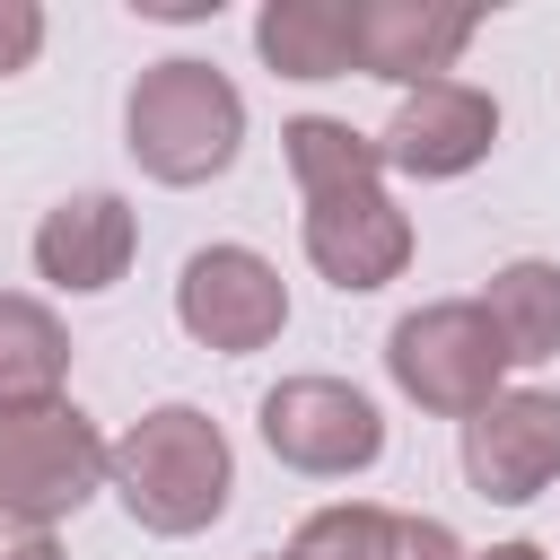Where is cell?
Returning a JSON list of instances; mask_svg holds the SVG:
<instances>
[{
  "label": "cell",
  "mask_w": 560,
  "mask_h": 560,
  "mask_svg": "<svg viewBox=\"0 0 560 560\" xmlns=\"http://www.w3.org/2000/svg\"><path fill=\"white\" fill-rule=\"evenodd\" d=\"M289 175H298V236H306V262L341 289V298H368L385 280H402L411 262V219L394 210L385 192V158L368 131L332 122V114H298L289 131Z\"/></svg>",
  "instance_id": "6da1fadb"
},
{
  "label": "cell",
  "mask_w": 560,
  "mask_h": 560,
  "mask_svg": "<svg viewBox=\"0 0 560 560\" xmlns=\"http://www.w3.org/2000/svg\"><path fill=\"white\" fill-rule=\"evenodd\" d=\"M105 481H114V499L131 508V525H149V534L175 542V534H201V525L228 516L236 455H228V429H219L210 411L158 402V411H140V420L114 438Z\"/></svg>",
  "instance_id": "7a4b0ae2"
},
{
  "label": "cell",
  "mask_w": 560,
  "mask_h": 560,
  "mask_svg": "<svg viewBox=\"0 0 560 560\" xmlns=\"http://www.w3.org/2000/svg\"><path fill=\"white\" fill-rule=\"evenodd\" d=\"M122 149L140 158L149 184H210L236 166L245 149V96L228 70L192 61V52H166L131 79L122 96Z\"/></svg>",
  "instance_id": "3957f363"
},
{
  "label": "cell",
  "mask_w": 560,
  "mask_h": 560,
  "mask_svg": "<svg viewBox=\"0 0 560 560\" xmlns=\"http://www.w3.org/2000/svg\"><path fill=\"white\" fill-rule=\"evenodd\" d=\"M105 438L79 402H26L0 411V516L26 534H52L105 490Z\"/></svg>",
  "instance_id": "277c9868"
},
{
  "label": "cell",
  "mask_w": 560,
  "mask_h": 560,
  "mask_svg": "<svg viewBox=\"0 0 560 560\" xmlns=\"http://www.w3.org/2000/svg\"><path fill=\"white\" fill-rule=\"evenodd\" d=\"M385 376H394L420 411L472 420V411L499 394L508 350H499V332H490V315H481L472 298H438V306H420V315H402V324L385 332Z\"/></svg>",
  "instance_id": "5b68a950"
},
{
  "label": "cell",
  "mask_w": 560,
  "mask_h": 560,
  "mask_svg": "<svg viewBox=\"0 0 560 560\" xmlns=\"http://www.w3.org/2000/svg\"><path fill=\"white\" fill-rule=\"evenodd\" d=\"M262 446L306 481H350L385 455V420L341 376H280L262 394Z\"/></svg>",
  "instance_id": "8992f818"
},
{
  "label": "cell",
  "mask_w": 560,
  "mask_h": 560,
  "mask_svg": "<svg viewBox=\"0 0 560 560\" xmlns=\"http://www.w3.org/2000/svg\"><path fill=\"white\" fill-rule=\"evenodd\" d=\"M175 324L219 350V359H245V350H271L280 324H289V280L280 262H262L254 245H201L175 280Z\"/></svg>",
  "instance_id": "52a82bcc"
},
{
  "label": "cell",
  "mask_w": 560,
  "mask_h": 560,
  "mask_svg": "<svg viewBox=\"0 0 560 560\" xmlns=\"http://www.w3.org/2000/svg\"><path fill=\"white\" fill-rule=\"evenodd\" d=\"M464 481L499 508H525L560 481V394L542 385H499L464 420Z\"/></svg>",
  "instance_id": "ba28073f"
},
{
  "label": "cell",
  "mask_w": 560,
  "mask_h": 560,
  "mask_svg": "<svg viewBox=\"0 0 560 560\" xmlns=\"http://www.w3.org/2000/svg\"><path fill=\"white\" fill-rule=\"evenodd\" d=\"M499 140V96L472 88V79H429L394 105V122L376 131V158L394 175H420V184H446V175H472Z\"/></svg>",
  "instance_id": "9c48e42d"
},
{
  "label": "cell",
  "mask_w": 560,
  "mask_h": 560,
  "mask_svg": "<svg viewBox=\"0 0 560 560\" xmlns=\"http://www.w3.org/2000/svg\"><path fill=\"white\" fill-rule=\"evenodd\" d=\"M472 26H481V9H446V0H350V70L411 96L455 70Z\"/></svg>",
  "instance_id": "30bf717a"
},
{
  "label": "cell",
  "mask_w": 560,
  "mask_h": 560,
  "mask_svg": "<svg viewBox=\"0 0 560 560\" xmlns=\"http://www.w3.org/2000/svg\"><path fill=\"white\" fill-rule=\"evenodd\" d=\"M131 254H140V219H131L122 192H70V201H52L35 219V271L52 289H70V298L114 289L131 271Z\"/></svg>",
  "instance_id": "8fae6325"
},
{
  "label": "cell",
  "mask_w": 560,
  "mask_h": 560,
  "mask_svg": "<svg viewBox=\"0 0 560 560\" xmlns=\"http://www.w3.org/2000/svg\"><path fill=\"white\" fill-rule=\"evenodd\" d=\"M289 560H464V542H455L438 516H402V508L341 499V508H315V516L289 534Z\"/></svg>",
  "instance_id": "7c38bea8"
},
{
  "label": "cell",
  "mask_w": 560,
  "mask_h": 560,
  "mask_svg": "<svg viewBox=\"0 0 560 560\" xmlns=\"http://www.w3.org/2000/svg\"><path fill=\"white\" fill-rule=\"evenodd\" d=\"M508 350V368H534V359H560V262H499L490 289L472 298Z\"/></svg>",
  "instance_id": "4fadbf2b"
},
{
  "label": "cell",
  "mask_w": 560,
  "mask_h": 560,
  "mask_svg": "<svg viewBox=\"0 0 560 560\" xmlns=\"http://www.w3.org/2000/svg\"><path fill=\"white\" fill-rule=\"evenodd\" d=\"M254 52L280 79H341L350 70V0H271L254 18Z\"/></svg>",
  "instance_id": "5bb4252c"
},
{
  "label": "cell",
  "mask_w": 560,
  "mask_h": 560,
  "mask_svg": "<svg viewBox=\"0 0 560 560\" xmlns=\"http://www.w3.org/2000/svg\"><path fill=\"white\" fill-rule=\"evenodd\" d=\"M70 376V332L44 298H0V411L61 402Z\"/></svg>",
  "instance_id": "9a60e30c"
},
{
  "label": "cell",
  "mask_w": 560,
  "mask_h": 560,
  "mask_svg": "<svg viewBox=\"0 0 560 560\" xmlns=\"http://www.w3.org/2000/svg\"><path fill=\"white\" fill-rule=\"evenodd\" d=\"M44 52V9L35 0H0V79H18Z\"/></svg>",
  "instance_id": "2e32d148"
},
{
  "label": "cell",
  "mask_w": 560,
  "mask_h": 560,
  "mask_svg": "<svg viewBox=\"0 0 560 560\" xmlns=\"http://www.w3.org/2000/svg\"><path fill=\"white\" fill-rule=\"evenodd\" d=\"M140 18H219V0H140Z\"/></svg>",
  "instance_id": "e0dca14e"
},
{
  "label": "cell",
  "mask_w": 560,
  "mask_h": 560,
  "mask_svg": "<svg viewBox=\"0 0 560 560\" xmlns=\"http://www.w3.org/2000/svg\"><path fill=\"white\" fill-rule=\"evenodd\" d=\"M0 560H61V542L52 534H18V542H0Z\"/></svg>",
  "instance_id": "ac0fdd59"
},
{
  "label": "cell",
  "mask_w": 560,
  "mask_h": 560,
  "mask_svg": "<svg viewBox=\"0 0 560 560\" xmlns=\"http://www.w3.org/2000/svg\"><path fill=\"white\" fill-rule=\"evenodd\" d=\"M464 560H551L542 542H490V551H464Z\"/></svg>",
  "instance_id": "d6986e66"
},
{
  "label": "cell",
  "mask_w": 560,
  "mask_h": 560,
  "mask_svg": "<svg viewBox=\"0 0 560 560\" xmlns=\"http://www.w3.org/2000/svg\"><path fill=\"white\" fill-rule=\"evenodd\" d=\"M271 560H289V551H271Z\"/></svg>",
  "instance_id": "ffe728a7"
}]
</instances>
